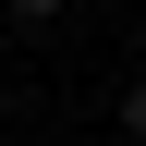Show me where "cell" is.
<instances>
[{"label": "cell", "instance_id": "6da1fadb", "mask_svg": "<svg viewBox=\"0 0 146 146\" xmlns=\"http://www.w3.org/2000/svg\"><path fill=\"white\" fill-rule=\"evenodd\" d=\"M122 134H134V146H146V85H122Z\"/></svg>", "mask_w": 146, "mask_h": 146}, {"label": "cell", "instance_id": "7a4b0ae2", "mask_svg": "<svg viewBox=\"0 0 146 146\" xmlns=\"http://www.w3.org/2000/svg\"><path fill=\"white\" fill-rule=\"evenodd\" d=\"M12 12H25V25H49V12H61V0H12Z\"/></svg>", "mask_w": 146, "mask_h": 146}]
</instances>
